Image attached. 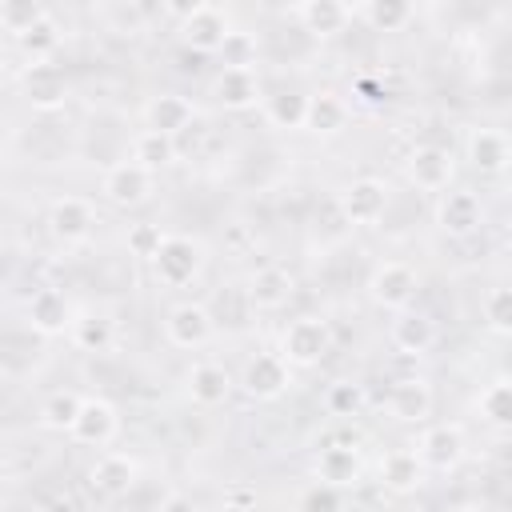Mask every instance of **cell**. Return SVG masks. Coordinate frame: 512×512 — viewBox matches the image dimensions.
<instances>
[{
    "mask_svg": "<svg viewBox=\"0 0 512 512\" xmlns=\"http://www.w3.org/2000/svg\"><path fill=\"white\" fill-rule=\"evenodd\" d=\"M204 268V244L196 236H168L160 252L152 256V272L164 288H184Z\"/></svg>",
    "mask_w": 512,
    "mask_h": 512,
    "instance_id": "obj_1",
    "label": "cell"
},
{
    "mask_svg": "<svg viewBox=\"0 0 512 512\" xmlns=\"http://www.w3.org/2000/svg\"><path fill=\"white\" fill-rule=\"evenodd\" d=\"M332 348V328L320 320V316H300L284 328L280 336V356L292 364V368H312L328 356Z\"/></svg>",
    "mask_w": 512,
    "mask_h": 512,
    "instance_id": "obj_2",
    "label": "cell"
},
{
    "mask_svg": "<svg viewBox=\"0 0 512 512\" xmlns=\"http://www.w3.org/2000/svg\"><path fill=\"white\" fill-rule=\"evenodd\" d=\"M228 36H232V20L216 4H192L188 16L180 20V40L192 52H224Z\"/></svg>",
    "mask_w": 512,
    "mask_h": 512,
    "instance_id": "obj_3",
    "label": "cell"
},
{
    "mask_svg": "<svg viewBox=\"0 0 512 512\" xmlns=\"http://www.w3.org/2000/svg\"><path fill=\"white\" fill-rule=\"evenodd\" d=\"M152 188H156V172H148V168L136 164V160L112 164V168L104 172V180H100L104 200L116 204V208H136V204H144V200L152 196Z\"/></svg>",
    "mask_w": 512,
    "mask_h": 512,
    "instance_id": "obj_4",
    "label": "cell"
},
{
    "mask_svg": "<svg viewBox=\"0 0 512 512\" xmlns=\"http://www.w3.org/2000/svg\"><path fill=\"white\" fill-rule=\"evenodd\" d=\"M292 384V364L280 356V352H260L244 364V376H240V388L252 396V400H276L284 396Z\"/></svg>",
    "mask_w": 512,
    "mask_h": 512,
    "instance_id": "obj_5",
    "label": "cell"
},
{
    "mask_svg": "<svg viewBox=\"0 0 512 512\" xmlns=\"http://www.w3.org/2000/svg\"><path fill=\"white\" fill-rule=\"evenodd\" d=\"M368 296L380 304V308H392V312H404L416 296V272L400 260H384L372 268L368 276Z\"/></svg>",
    "mask_w": 512,
    "mask_h": 512,
    "instance_id": "obj_6",
    "label": "cell"
},
{
    "mask_svg": "<svg viewBox=\"0 0 512 512\" xmlns=\"http://www.w3.org/2000/svg\"><path fill=\"white\" fill-rule=\"evenodd\" d=\"M416 456L428 472H452L460 460H464V432L460 424H432L424 428L420 444H416Z\"/></svg>",
    "mask_w": 512,
    "mask_h": 512,
    "instance_id": "obj_7",
    "label": "cell"
},
{
    "mask_svg": "<svg viewBox=\"0 0 512 512\" xmlns=\"http://www.w3.org/2000/svg\"><path fill=\"white\" fill-rule=\"evenodd\" d=\"M96 228V212L84 196H60L52 208H48V232L60 240V244H84Z\"/></svg>",
    "mask_w": 512,
    "mask_h": 512,
    "instance_id": "obj_8",
    "label": "cell"
},
{
    "mask_svg": "<svg viewBox=\"0 0 512 512\" xmlns=\"http://www.w3.org/2000/svg\"><path fill=\"white\" fill-rule=\"evenodd\" d=\"M24 320L40 336H60L72 328V304L60 288H36L24 304Z\"/></svg>",
    "mask_w": 512,
    "mask_h": 512,
    "instance_id": "obj_9",
    "label": "cell"
},
{
    "mask_svg": "<svg viewBox=\"0 0 512 512\" xmlns=\"http://www.w3.org/2000/svg\"><path fill=\"white\" fill-rule=\"evenodd\" d=\"M20 88H24V100L36 112H56L68 100V76L56 64H28Z\"/></svg>",
    "mask_w": 512,
    "mask_h": 512,
    "instance_id": "obj_10",
    "label": "cell"
},
{
    "mask_svg": "<svg viewBox=\"0 0 512 512\" xmlns=\"http://www.w3.org/2000/svg\"><path fill=\"white\" fill-rule=\"evenodd\" d=\"M436 224H440V232H448V236H472V232L484 224V204H480V196L468 192V188L444 192L440 204H436Z\"/></svg>",
    "mask_w": 512,
    "mask_h": 512,
    "instance_id": "obj_11",
    "label": "cell"
},
{
    "mask_svg": "<svg viewBox=\"0 0 512 512\" xmlns=\"http://www.w3.org/2000/svg\"><path fill=\"white\" fill-rule=\"evenodd\" d=\"M452 176H456V160H452L448 148H436V144L412 148V156H408V180H412L416 188L440 192V188L452 184Z\"/></svg>",
    "mask_w": 512,
    "mask_h": 512,
    "instance_id": "obj_12",
    "label": "cell"
},
{
    "mask_svg": "<svg viewBox=\"0 0 512 512\" xmlns=\"http://www.w3.org/2000/svg\"><path fill=\"white\" fill-rule=\"evenodd\" d=\"M384 208H388V188L376 176H360L340 192V212L352 224H376L384 216Z\"/></svg>",
    "mask_w": 512,
    "mask_h": 512,
    "instance_id": "obj_13",
    "label": "cell"
},
{
    "mask_svg": "<svg viewBox=\"0 0 512 512\" xmlns=\"http://www.w3.org/2000/svg\"><path fill=\"white\" fill-rule=\"evenodd\" d=\"M116 432H120V416H116V408H112L108 400L92 396V400H84V408H80V416H76V424H72L68 436H72L76 444L104 448V444L116 440Z\"/></svg>",
    "mask_w": 512,
    "mask_h": 512,
    "instance_id": "obj_14",
    "label": "cell"
},
{
    "mask_svg": "<svg viewBox=\"0 0 512 512\" xmlns=\"http://www.w3.org/2000/svg\"><path fill=\"white\" fill-rule=\"evenodd\" d=\"M144 124H148L152 132H164V136L176 140L184 128L196 124V108H192V100L180 96V92H160V96H152V100L144 104Z\"/></svg>",
    "mask_w": 512,
    "mask_h": 512,
    "instance_id": "obj_15",
    "label": "cell"
},
{
    "mask_svg": "<svg viewBox=\"0 0 512 512\" xmlns=\"http://www.w3.org/2000/svg\"><path fill=\"white\" fill-rule=\"evenodd\" d=\"M164 336L176 344V348H200L212 340V316L204 304H176L164 320Z\"/></svg>",
    "mask_w": 512,
    "mask_h": 512,
    "instance_id": "obj_16",
    "label": "cell"
},
{
    "mask_svg": "<svg viewBox=\"0 0 512 512\" xmlns=\"http://www.w3.org/2000/svg\"><path fill=\"white\" fill-rule=\"evenodd\" d=\"M136 460L128 456V452H104L92 468H88V484L100 492V496H108V500H116V496H128V488L136 484Z\"/></svg>",
    "mask_w": 512,
    "mask_h": 512,
    "instance_id": "obj_17",
    "label": "cell"
},
{
    "mask_svg": "<svg viewBox=\"0 0 512 512\" xmlns=\"http://www.w3.org/2000/svg\"><path fill=\"white\" fill-rule=\"evenodd\" d=\"M212 96L220 108L228 112H244L260 100V80L252 68H220L216 80H212Z\"/></svg>",
    "mask_w": 512,
    "mask_h": 512,
    "instance_id": "obj_18",
    "label": "cell"
},
{
    "mask_svg": "<svg viewBox=\"0 0 512 512\" xmlns=\"http://www.w3.org/2000/svg\"><path fill=\"white\" fill-rule=\"evenodd\" d=\"M468 160H472L476 172L496 176V172H504L512 164V144L496 128H472L468 132Z\"/></svg>",
    "mask_w": 512,
    "mask_h": 512,
    "instance_id": "obj_19",
    "label": "cell"
},
{
    "mask_svg": "<svg viewBox=\"0 0 512 512\" xmlns=\"http://www.w3.org/2000/svg\"><path fill=\"white\" fill-rule=\"evenodd\" d=\"M360 472H364V464H360V452L356 448H348V444H328V448H320V456H316V480L320 484H332V488H352V484H360Z\"/></svg>",
    "mask_w": 512,
    "mask_h": 512,
    "instance_id": "obj_20",
    "label": "cell"
},
{
    "mask_svg": "<svg viewBox=\"0 0 512 512\" xmlns=\"http://www.w3.org/2000/svg\"><path fill=\"white\" fill-rule=\"evenodd\" d=\"M352 16H356V8L344 4V0H304V4H296V20L312 36H336V32L348 28Z\"/></svg>",
    "mask_w": 512,
    "mask_h": 512,
    "instance_id": "obj_21",
    "label": "cell"
},
{
    "mask_svg": "<svg viewBox=\"0 0 512 512\" xmlns=\"http://www.w3.org/2000/svg\"><path fill=\"white\" fill-rule=\"evenodd\" d=\"M424 464H420V456L412 452V448H392L384 460H380V484L388 488V492H396V496H408V492H416L420 484H424Z\"/></svg>",
    "mask_w": 512,
    "mask_h": 512,
    "instance_id": "obj_22",
    "label": "cell"
},
{
    "mask_svg": "<svg viewBox=\"0 0 512 512\" xmlns=\"http://www.w3.org/2000/svg\"><path fill=\"white\" fill-rule=\"evenodd\" d=\"M188 396H192L200 408L224 404V400L232 396V376H228V368H224V364H212V360L192 364V368H188Z\"/></svg>",
    "mask_w": 512,
    "mask_h": 512,
    "instance_id": "obj_23",
    "label": "cell"
},
{
    "mask_svg": "<svg viewBox=\"0 0 512 512\" xmlns=\"http://www.w3.org/2000/svg\"><path fill=\"white\" fill-rule=\"evenodd\" d=\"M388 412H392V420H400V424H420V420H428V416H432V388H428V380H420V376L400 380V384L392 388V396H388Z\"/></svg>",
    "mask_w": 512,
    "mask_h": 512,
    "instance_id": "obj_24",
    "label": "cell"
},
{
    "mask_svg": "<svg viewBox=\"0 0 512 512\" xmlns=\"http://www.w3.org/2000/svg\"><path fill=\"white\" fill-rule=\"evenodd\" d=\"M348 116H352L348 100L324 88V92H312L308 96V120H304V128L316 132V136H336V132L348 128Z\"/></svg>",
    "mask_w": 512,
    "mask_h": 512,
    "instance_id": "obj_25",
    "label": "cell"
},
{
    "mask_svg": "<svg viewBox=\"0 0 512 512\" xmlns=\"http://www.w3.org/2000/svg\"><path fill=\"white\" fill-rule=\"evenodd\" d=\"M292 276L284 272V268H256L252 276H248V300H252V308H260V312H276V308H284L288 304V296H292Z\"/></svg>",
    "mask_w": 512,
    "mask_h": 512,
    "instance_id": "obj_26",
    "label": "cell"
},
{
    "mask_svg": "<svg viewBox=\"0 0 512 512\" xmlns=\"http://www.w3.org/2000/svg\"><path fill=\"white\" fill-rule=\"evenodd\" d=\"M392 344L400 348V352H408V356H420V352H428L432 344H436V324L424 316V312H400L396 320H392Z\"/></svg>",
    "mask_w": 512,
    "mask_h": 512,
    "instance_id": "obj_27",
    "label": "cell"
},
{
    "mask_svg": "<svg viewBox=\"0 0 512 512\" xmlns=\"http://www.w3.org/2000/svg\"><path fill=\"white\" fill-rule=\"evenodd\" d=\"M132 160H136V164H144L148 172H156V168L176 164V160H180V152H176V140H172V136L144 128V132L132 140Z\"/></svg>",
    "mask_w": 512,
    "mask_h": 512,
    "instance_id": "obj_28",
    "label": "cell"
},
{
    "mask_svg": "<svg viewBox=\"0 0 512 512\" xmlns=\"http://www.w3.org/2000/svg\"><path fill=\"white\" fill-rule=\"evenodd\" d=\"M68 336H72V344H76L80 352H108L116 332H112V320H108V316H100V312H84V316L72 320Z\"/></svg>",
    "mask_w": 512,
    "mask_h": 512,
    "instance_id": "obj_29",
    "label": "cell"
},
{
    "mask_svg": "<svg viewBox=\"0 0 512 512\" xmlns=\"http://www.w3.org/2000/svg\"><path fill=\"white\" fill-rule=\"evenodd\" d=\"M356 16L376 32H400L412 20V4L408 0H368L356 8Z\"/></svg>",
    "mask_w": 512,
    "mask_h": 512,
    "instance_id": "obj_30",
    "label": "cell"
},
{
    "mask_svg": "<svg viewBox=\"0 0 512 512\" xmlns=\"http://www.w3.org/2000/svg\"><path fill=\"white\" fill-rule=\"evenodd\" d=\"M264 116H268L272 128H284V132L304 128V120H308V96L304 92H276V96H268Z\"/></svg>",
    "mask_w": 512,
    "mask_h": 512,
    "instance_id": "obj_31",
    "label": "cell"
},
{
    "mask_svg": "<svg viewBox=\"0 0 512 512\" xmlns=\"http://www.w3.org/2000/svg\"><path fill=\"white\" fill-rule=\"evenodd\" d=\"M16 44H20V52L28 56V64H48V56L60 48V24H56L52 16H44V20L32 24Z\"/></svg>",
    "mask_w": 512,
    "mask_h": 512,
    "instance_id": "obj_32",
    "label": "cell"
},
{
    "mask_svg": "<svg viewBox=\"0 0 512 512\" xmlns=\"http://www.w3.org/2000/svg\"><path fill=\"white\" fill-rule=\"evenodd\" d=\"M80 408H84V400H80L76 392H52V396L44 400V408H40V424H44L48 432H72Z\"/></svg>",
    "mask_w": 512,
    "mask_h": 512,
    "instance_id": "obj_33",
    "label": "cell"
},
{
    "mask_svg": "<svg viewBox=\"0 0 512 512\" xmlns=\"http://www.w3.org/2000/svg\"><path fill=\"white\" fill-rule=\"evenodd\" d=\"M48 12H44V4H36V0H4L0 4V28L12 36V40H20L32 24H40Z\"/></svg>",
    "mask_w": 512,
    "mask_h": 512,
    "instance_id": "obj_34",
    "label": "cell"
},
{
    "mask_svg": "<svg viewBox=\"0 0 512 512\" xmlns=\"http://www.w3.org/2000/svg\"><path fill=\"white\" fill-rule=\"evenodd\" d=\"M324 404L332 416H356L364 408V384L356 380H336L328 392H324Z\"/></svg>",
    "mask_w": 512,
    "mask_h": 512,
    "instance_id": "obj_35",
    "label": "cell"
},
{
    "mask_svg": "<svg viewBox=\"0 0 512 512\" xmlns=\"http://www.w3.org/2000/svg\"><path fill=\"white\" fill-rule=\"evenodd\" d=\"M480 412L488 424H512V380L488 384L480 396Z\"/></svg>",
    "mask_w": 512,
    "mask_h": 512,
    "instance_id": "obj_36",
    "label": "cell"
},
{
    "mask_svg": "<svg viewBox=\"0 0 512 512\" xmlns=\"http://www.w3.org/2000/svg\"><path fill=\"white\" fill-rule=\"evenodd\" d=\"M484 324L500 336H512V288H492L484 296Z\"/></svg>",
    "mask_w": 512,
    "mask_h": 512,
    "instance_id": "obj_37",
    "label": "cell"
},
{
    "mask_svg": "<svg viewBox=\"0 0 512 512\" xmlns=\"http://www.w3.org/2000/svg\"><path fill=\"white\" fill-rule=\"evenodd\" d=\"M104 20H108V28L116 36H136L144 28V20H148V8H140V4H108Z\"/></svg>",
    "mask_w": 512,
    "mask_h": 512,
    "instance_id": "obj_38",
    "label": "cell"
},
{
    "mask_svg": "<svg viewBox=\"0 0 512 512\" xmlns=\"http://www.w3.org/2000/svg\"><path fill=\"white\" fill-rule=\"evenodd\" d=\"M164 240H168V236L160 232V224H132V228H128V252L140 256V260H148V264H152V256L160 252Z\"/></svg>",
    "mask_w": 512,
    "mask_h": 512,
    "instance_id": "obj_39",
    "label": "cell"
},
{
    "mask_svg": "<svg viewBox=\"0 0 512 512\" xmlns=\"http://www.w3.org/2000/svg\"><path fill=\"white\" fill-rule=\"evenodd\" d=\"M300 512H344V496H340V488L316 480V484L300 496Z\"/></svg>",
    "mask_w": 512,
    "mask_h": 512,
    "instance_id": "obj_40",
    "label": "cell"
},
{
    "mask_svg": "<svg viewBox=\"0 0 512 512\" xmlns=\"http://www.w3.org/2000/svg\"><path fill=\"white\" fill-rule=\"evenodd\" d=\"M252 52H256V44H252L244 32H232V36H228V44H224L228 68H248V64H252Z\"/></svg>",
    "mask_w": 512,
    "mask_h": 512,
    "instance_id": "obj_41",
    "label": "cell"
},
{
    "mask_svg": "<svg viewBox=\"0 0 512 512\" xmlns=\"http://www.w3.org/2000/svg\"><path fill=\"white\" fill-rule=\"evenodd\" d=\"M160 512H200V508L192 504V496L172 492V496H164V500H160Z\"/></svg>",
    "mask_w": 512,
    "mask_h": 512,
    "instance_id": "obj_42",
    "label": "cell"
},
{
    "mask_svg": "<svg viewBox=\"0 0 512 512\" xmlns=\"http://www.w3.org/2000/svg\"><path fill=\"white\" fill-rule=\"evenodd\" d=\"M44 512H76V504L68 496H56L52 504H44Z\"/></svg>",
    "mask_w": 512,
    "mask_h": 512,
    "instance_id": "obj_43",
    "label": "cell"
},
{
    "mask_svg": "<svg viewBox=\"0 0 512 512\" xmlns=\"http://www.w3.org/2000/svg\"><path fill=\"white\" fill-rule=\"evenodd\" d=\"M200 512H236L232 504H208V508H200Z\"/></svg>",
    "mask_w": 512,
    "mask_h": 512,
    "instance_id": "obj_44",
    "label": "cell"
},
{
    "mask_svg": "<svg viewBox=\"0 0 512 512\" xmlns=\"http://www.w3.org/2000/svg\"><path fill=\"white\" fill-rule=\"evenodd\" d=\"M504 240H508V248H512V220H508V232H504Z\"/></svg>",
    "mask_w": 512,
    "mask_h": 512,
    "instance_id": "obj_45",
    "label": "cell"
},
{
    "mask_svg": "<svg viewBox=\"0 0 512 512\" xmlns=\"http://www.w3.org/2000/svg\"><path fill=\"white\" fill-rule=\"evenodd\" d=\"M444 512H472V508H444Z\"/></svg>",
    "mask_w": 512,
    "mask_h": 512,
    "instance_id": "obj_46",
    "label": "cell"
}]
</instances>
